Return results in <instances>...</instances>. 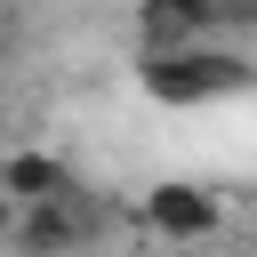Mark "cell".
Returning <instances> with one entry per match:
<instances>
[{"instance_id": "1", "label": "cell", "mask_w": 257, "mask_h": 257, "mask_svg": "<svg viewBox=\"0 0 257 257\" xmlns=\"http://www.w3.org/2000/svg\"><path fill=\"white\" fill-rule=\"evenodd\" d=\"M249 80H257V64L233 56V48H209V32L201 40H153L137 56V88L153 104H225Z\"/></svg>"}, {"instance_id": "2", "label": "cell", "mask_w": 257, "mask_h": 257, "mask_svg": "<svg viewBox=\"0 0 257 257\" xmlns=\"http://www.w3.org/2000/svg\"><path fill=\"white\" fill-rule=\"evenodd\" d=\"M145 225L153 233H169V241H209L217 225H225V201L209 193V185H153L145 193Z\"/></svg>"}, {"instance_id": "3", "label": "cell", "mask_w": 257, "mask_h": 257, "mask_svg": "<svg viewBox=\"0 0 257 257\" xmlns=\"http://www.w3.org/2000/svg\"><path fill=\"white\" fill-rule=\"evenodd\" d=\"M88 225L72 217V193H48V201H16V225H8V241H24V249H72Z\"/></svg>"}, {"instance_id": "4", "label": "cell", "mask_w": 257, "mask_h": 257, "mask_svg": "<svg viewBox=\"0 0 257 257\" xmlns=\"http://www.w3.org/2000/svg\"><path fill=\"white\" fill-rule=\"evenodd\" d=\"M145 40H201L225 24V0H137Z\"/></svg>"}, {"instance_id": "5", "label": "cell", "mask_w": 257, "mask_h": 257, "mask_svg": "<svg viewBox=\"0 0 257 257\" xmlns=\"http://www.w3.org/2000/svg\"><path fill=\"white\" fill-rule=\"evenodd\" d=\"M0 193L48 201V193H72V169H64L56 153H8V161H0Z\"/></svg>"}, {"instance_id": "6", "label": "cell", "mask_w": 257, "mask_h": 257, "mask_svg": "<svg viewBox=\"0 0 257 257\" xmlns=\"http://www.w3.org/2000/svg\"><path fill=\"white\" fill-rule=\"evenodd\" d=\"M8 225H16V193H0V241H8Z\"/></svg>"}, {"instance_id": "7", "label": "cell", "mask_w": 257, "mask_h": 257, "mask_svg": "<svg viewBox=\"0 0 257 257\" xmlns=\"http://www.w3.org/2000/svg\"><path fill=\"white\" fill-rule=\"evenodd\" d=\"M225 16H249V24H257V0H225Z\"/></svg>"}]
</instances>
